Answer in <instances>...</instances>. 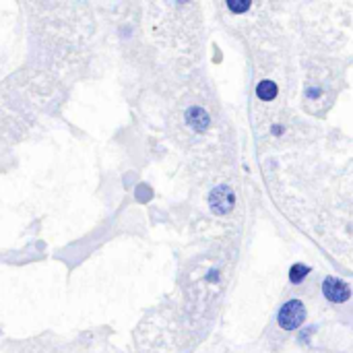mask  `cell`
I'll use <instances>...</instances> for the list:
<instances>
[{
	"instance_id": "obj_4",
	"label": "cell",
	"mask_w": 353,
	"mask_h": 353,
	"mask_svg": "<svg viewBox=\"0 0 353 353\" xmlns=\"http://www.w3.org/2000/svg\"><path fill=\"white\" fill-rule=\"evenodd\" d=\"M186 122H188V126L192 128V130H196V132H205L207 128H209V116H207V112L203 110V108H190L188 112H186Z\"/></svg>"
},
{
	"instance_id": "obj_6",
	"label": "cell",
	"mask_w": 353,
	"mask_h": 353,
	"mask_svg": "<svg viewBox=\"0 0 353 353\" xmlns=\"http://www.w3.org/2000/svg\"><path fill=\"white\" fill-rule=\"evenodd\" d=\"M308 273H310L308 267H304V265H293L291 271H289V279H291V283H301Z\"/></svg>"
},
{
	"instance_id": "obj_3",
	"label": "cell",
	"mask_w": 353,
	"mask_h": 353,
	"mask_svg": "<svg viewBox=\"0 0 353 353\" xmlns=\"http://www.w3.org/2000/svg\"><path fill=\"white\" fill-rule=\"evenodd\" d=\"M322 291H324V297H328L331 301H337V304H341V301H347L349 295H351V289L345 281L341 279H335V277H328L322 285Z\"/></svg>"
},
{
	"instance_id": "obj_7",
	"label": "cell",
	"mask_w": 353,
	"mask_h": 353,
	"mask_svg": "<svg viewBox=\"0 0 353 353\" xmlns=\"http://www.w3.org/2000/svg\"><path fill=\"white\" fill-rule=\"evenodd\" d=\"M227 7H229V11H233V13H244V11H248L250 9V3L246 0V3H227Z\"/></svg>"
},
{
	"instance_id": "obj_2",
	"label": "cell",
	"mask_w": 353,
	"mask_h": 353,
	"mask_svg": "<svg viewBox=\"0 0 353 353\" xmlns=\"http://www.w3.org/2000/svg\"><path fill=\"white\" fill-rule=\"evenodd\" d=\"M209 205H211V211L215 215H227L233 209V205H236V194H233V190L229 186L221 184V186H217L211 192Z\"/></svg>"
},
{
	"instance_id": "obj_1",
	"label": "cell",
	"mask_w": 353,
	"mask_h": 353,
	"mask_svg": "<svg viewBox=\"0 0 353 353\" xmlns=\"http://www.w3.org/2000/svg\"><path fill=\"white\" fill-rule=\"evenodd\" d=\"M306 318V308L301 304L299 299H289L287 304L279 310V316H277V322L281 328L285 331H295L301 322Z\"/></svg>"
},
{
	"instance_id": "obj_5",
	"label": "cell",
	"mask_w": 353,
	"mask_h": 353,
	"mask_svg": "<svg viewBox=\"0 0 353 353\" xmlns=\"http://www.w3.org/2000/svg\"><path fill=\"white\" fill-rule=\"evenodd\" d=\"M256 95L263 102H271V99L277 97V85L273 81H261L256 87Z\"/></svg>"
}]
</instances>
